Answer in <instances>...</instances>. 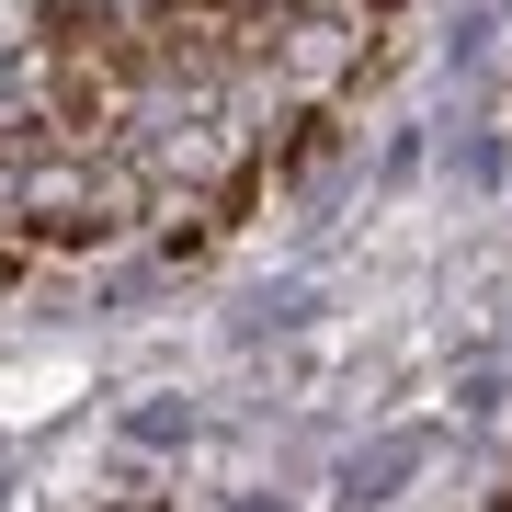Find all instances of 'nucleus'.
<instances>
[{"instance_id":"f257e3e1","label":"nucleus","mask_w":512,"mask_h":512,"mask_svg":"<svg viewBox=\"0 0 512 512\" xmlns=\"http://www.w3.org/2000/svg\"><path fill=\"white\" fill-rule=\"evenodd\" d=\"M433 0H0V285L251 228Z\"/></svg>"}]
</instances>
